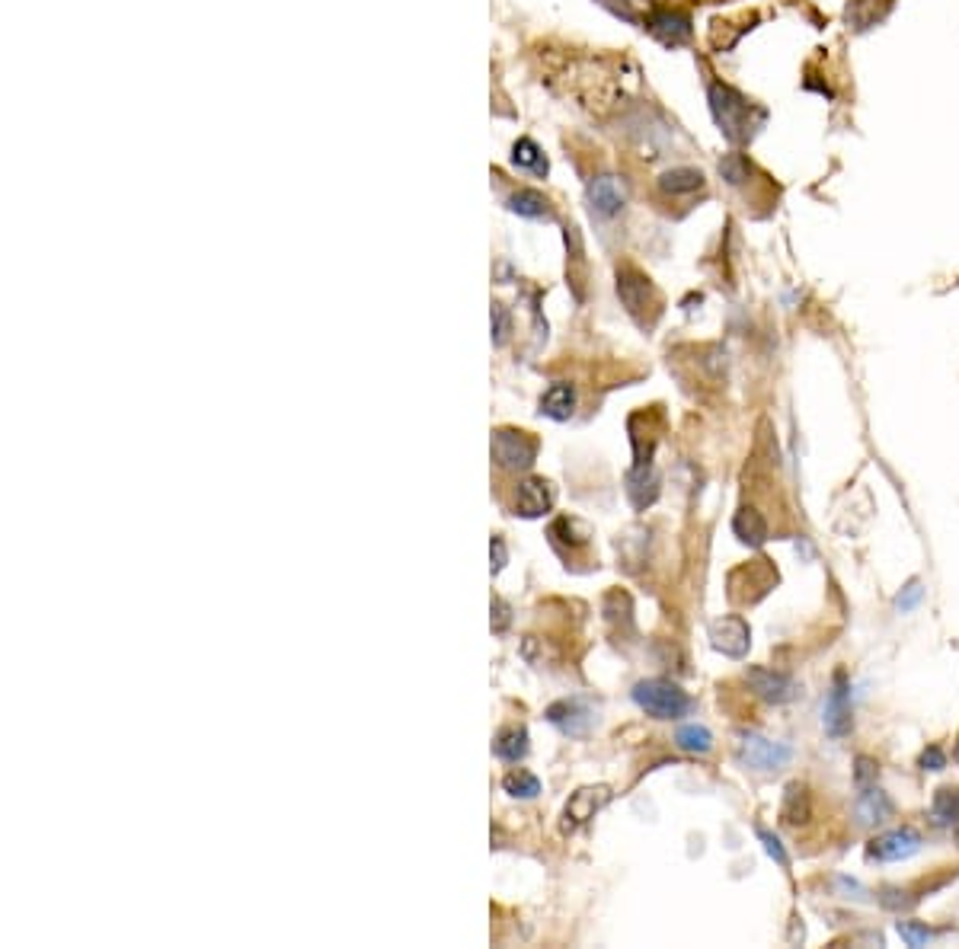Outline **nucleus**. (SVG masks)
Masks as SVG:
<instances>
[{
    "label": "nucleus",
    "instance_id": "obj_18",
    "mask_svg": "<svg viewBox=\"0 0 959 949\" xmlns=\"http://www.w3.org/2000/svg\"><path fill=\"white\" fill-rule=\"evenodd\" d=\"M572 409H576V391L566 381L554 384L551 391L541 396V413L547 419H554V422H566L572 416Z\"/></svg>",
    "mask_w": 959,
    "mask_h": 949
},
{
    "label": "nucleus",
    "instance_id": "obj_33",
    "mask_svg": "<svg viewBox=\"0 0 959 949\" xmlns=\"http://www.w3.org/2000/svg\"><path fill=\"white\" fill-rule=\"evenodd\" d=\"M921 595H924L921 582H918V579H914V582H908V585H905L903 595L896 598V608H899V611H911V608H914V605L921 602Z\"/></svg>",
    "mask_w": 959,
    "mask_h": 949
},
{
    "label": "nucleus",
    "instance_id": "obj_6",
    "mask_svg": "<svg viewBox=\"0 0 959 949\" xmlns=\"http://www.w3.org/2000/svg\"><path fill=\"white\" fill-rule=\"evenodd\" d=\"M611 802V789L608 786H582L569 796L564 809V835H572L576 828H582L585 822H592L605 806Z\"/></svg>",
    "mask_w": 959,
    "mask_h": 949
},
{
    "label": "nucleus",
    "instance_id": "obj_26",
    "mask_svg": "<svg viewBox=\"0 0 959 949\" xmlns=\"http://www.w3.org/2000/svg\"><path fill=\"white\" fill-rule=\"evenodd\" d=\"M508 796H515V799H534L538 793H541V781L534 777V774H528V771H512L506 781Z\"/></svg>",
    "mask_w": 959,
    "mask_h": 949
},
{
    "label": "nucleus",
    "instance_id": "obj_3",
    "mask_svg": "<svg viewBox=\"0 0 959 949\" xmlns=\"http://www.w3.org/2000/svg\"><path fill=\"white\" fill-rule=\"evenodd\" d=\"M633 700H636L640 710H646L656 720H678V717H684L691 710V697L678 684L663 681V678L640 681L633 687Z\"/></svg>",
    "mask_w": 959,
    "mask_h": 949
},
{
    "label": "nucleus",
    "instance_id": "obj_22",
    "mask_svg": "<svg viewBox=\"0 0 959 949\" xmlns=\"http://www.w3.org/2000/svg\"><path fill=\"white\" fill-rule=\"evenodd\" d=\"M676 742L681 751L687 755H707L714 748V735L707 726H697V723H687L676 732Z\"/></svg>",
    "mask_w": 959,
    "mask_h": 949
},
{
    "label": "nucleus",
    "instance_id": "obj_38",
    "mask_svg": "<svg viewBox=\"0 0 959 949\" xmlns=\"http://www.w3.org/2000/svg\"><path fill=\"white\" fill-rule=\"evenodd\" d=\"M957 761H959V751H957Z\"/></svg>",
    "mask_w": 959,
    "mask_h": 949
},
{
    "label": "nucleus",
    "instance_id": "obj_25",
    "mask_svg": "<svg viewBox=\"0 0 959 949\" xmlns=\"http://www.w3.org/2000/svg\"><path fill=\"white\" fill-rule=\"evenodd\" d=\"M512 164L521 169H534V173H547V161L541 154V148L528 138H521L512 151Z\"/></svg>",
    "mask_w": 959,
    "mask_h": 949
},
{
    "label": "nucleus",
    "instance_id": "obj_14",
    "mask_svg": "<svg viewBox=\"0 0 959 949\" xmlns=\"http://www.w3.org/2000/svg\"><path fill=\"white\" fill-rule=\"evenodd\" d=\"M551 505H554V493H551V483H547V480L531 477V480H525V483L518 486V499H515L518 515H525V518H541L544 511H551Z\"/></svg>",
    "mask_w": 959,
    "mask_h": 949
},
{
    "label": "nucleus",
    "instance_id": "obj_17",
    "mask_svg": "<svg viewBox=\"0 0 959 949\" xmlns=\"http://www.w3.org/2000/svg\"><path fill=\"white\" fill-rule=\"evenodd\" d=\"M857 815L863 825H880L893 815V802L889 796L880 789V786H870V789H860V799H857Z\"/></svg>",
    "mask_w": 959,
    "mask_h": 949
},
{
    "label": "nucleus",
    "instance_id": "obj_35",
    "mask_svg": "<svg viewBox=\"0 0 959 949\" xmlns=\"http://www.w3.org/2000/svg\"><path fill=\"white\" fill-rule=\"evenodd\" d=\"M608 10H615L623 20H636V10L643 7V0H602Z\"/></svg>",
    "mask_w": 959,
    "mask_h": 949
},
{
    "label": "nucleus",
    "instance_id": "obj_11",
    "mask_svg": "<svg viewBox=\"0 0 959 949\" xmlns=\"http://www.w3.org/2000/svg\"><path fill=\"white\" fill-rule=\"evenodd\" d=\"M589 205L602 218L621 215L623 205H627V189H623L621 179L618 176H595L589 182Z\"/></svg>",
    "mask_w": 959,
    "mask_h": 949
},
{
    "label": "nucleus",
    "instance_id": "obj_32",
    "mask_svg": "<svg viewBox=\"0 0 959 949\" xmlns=\"http://www.w3.org/2000/svg\"><path fill=\"white\" fill-rule=\"evenodd\" d=\"M490 320H493V342L496 345H503L512 333V317H508V311L503 304H493V311H490Z\"/></svg>",
    "mask_w": 959,
    "mask_h": 949
},
{
    "label": "nucleus",
    "instance_id": "obj_8",
    "mask_svg": "<svg viewBox=\"0 0 959 949\" xmlns=\"http://www.w3.org/2000/svg\"><path fill=\"white\" fill-rule=\"evenodd\" d=\"M918 850H921V835L914 828H893V832H883V835L870 840L867 857L880 860V863H899V860H908Z\"/></svg>",
    "mask_w": 959,
    "mask_h": 949
},
{
    "label": "nucleus",
    "instance_id": "obj_34",
    "mask_svg": "<svg viewBox=\"0 0 959 949\" xmlns=\"http://www.w3.org/2000/svg\"><path fill=\"white\" fill-rule=\"evenodd\" d=\"M921 768H924V771H944V768H947V755H944L937 745H931V748H924V755H921Z\"/></svg>",
    "mask_w": 959,
    "mask_h": 949
},
{
    "label": "nucleus",
    "instance_id": "obj_19",
    "mask_svg": "<svg viewBox=\"0 0 959 949\" xmlns=\"http://www.w3.org/2000/svg\"><path fill=\"white\" fill-rule=\"evenodd\" d=\"M659 189L666 195H691L697 189H704V173L694 167H676L659 176Z\"/></svg>",
    "mask_w": 959,
    "mask_h": 949
},
{
    "label": "nucleus",
    "instance_id": "obj_16",
    "mask_svg": "<svg viewBox=\"0 0 959 949\" xmlns=\"http://www.w3.org/2000/svg\"><path fill=\"white\" fill-rule=\"evenodd\" d=\"M733 534L745 544V547H765L768 541V521L761 518V511L755 508H739L733 518Z\"/></svg>",
    "mask_w": 959,
    "mask_h": 949
},
{
    "label": "nucleus",
    "instance_id": "obj_5",
    "mask_svg": "<svg viewBox=\"0 0 959 949\" xmlns=\"http://www.w3.org/2000/svg\"><path fill=\"white\" fill-rule=\"evenodd\" d=\"M534 457H538V439H531L528 432H515V429L493 432V460L503 470H528Z\"/></svg>",
    "mask_w": 959,
    "mask_h": 949
},
{
    "label": "nucleus",
    "instance_id": "obj_36",
    "mask_svg": "<svg viewBox=\"0 0 959 949\" xmlns=\"http://www.w3.org/2000/svg\"><path fill=\"white\" fill-rule=\"evenodd\" d=\"M490 559H493V562H490L493 575H496V572H503V566H506V559H508L503 537H493V541H490Z\"/></svg>",
    "mask_w": 959,
    "mask_h": 949
},
{
    "label": "nucleus",
    "instance_id": "obj_23",
    "mask_svg": "<svg viewBox=\"0 0 959 949\" xmlns=\"http://www.w3.org/2000/svg\"><path fill=\"white\" fill-rule=\"evenodd\" d=\"M934 819L941 825H959V789L957 786H944L934 793Z\"/></svg>",
    "mask_w": 959,
    "mask_h": 949
},
{
    "label": "nucleus",
    "instance_id": "obj_12",
    "mask_svg": "<svg viewBox=\"0 0 959 949\" xmlns=\"http://www.w3.org/2000/svg\"><path fill=\"white\" fill-rule=\"evenodd\" d=\"M646 29H649V36H656L669 49L684 46L691 39V20L678 10H653L646 16Z\"/></svg>",
    "mask_w": 959,
    "mask_h": 949
},
{
    "label": "nucleus",
    "instance_id": "obj_30",
    "mask_svg": "<svg viewBox=\"0 0 959 949\" xmlns=\"http://www.w3.org/2000/svg\"><path fill=\"white\" fill-rule=\"evenodd\" d=\"M876 777H880V764H876L873 758L860 755V758L854 761V783H857V789H870V786H876Z\"/></svg>",
    "mask_w": 959,
    "mask_h": 949
},
{
    "label": "nucleus",
    "instance_id": "obj_29",
    "mask_svg": "<svg viewBox=\"0 0 959 949\" xmlns=\"http://www.w3.org/2000/svg\"><path fill=\"white\" fill-rule=\"evenodd\" d=\"M899 937H903L908 947H928L934 934L921 921H899Z\"/></svg>",
    "mask_w": 959,
    "mask_h": 949
},
{
    "label": "nucleus",
    "instance_id": "obj_27",
    "mask_svg": "<svg viewBox=\"0 0 959 949\" xmlns=\"http://www.w3.org/2000/svg\"><path fill=\"white\" fill-rule=\"evenodd\" d=\"M551 534H566V537H557V544L566 541L569 547H582V544H589V528L582 524V521H576V518H560V521H554V528H551Z\"/></svg>",
    "mask_w": 959,
    "mask_h": 949
},
{
    "label": "nucleus",
    "instance_id": "obj_20",
    "mask_svg": "<svg viewBox=\"0 0 959 949\" xmlns=\"http://www.w3.org/2000/svg\"><path fill=\"white\" fill-rule=\"evenodd\" d=\"M809 815H812V806H809V793H806V786L791 783L787 793H784V806H781V819H784V825H803V822H809Z\"/></svg>",
    "mask_w": 959,
    "mask_h": 949
},
{
    "label": "nucleus",
    "instance_id": "obj_24",
    "mask_svg": "<svg viewBox=\"0 0 959 949\" xmlns=\"http://www.w3.org/2000/svg\"><path fill=\"white\" fill-rule=\"evenodd\" d=\"M496 755L503 761H521L528 755V732L525 729H506L500 738H496Z\"/></svg>",
    "mask_w": 959,
    "mask_h": 949
},
{
    "label": "nucleus",
    "instance_id": "obj_31",
    "mask_svg": "<svg viewBox=\"0 0 959 949\" xmlns=\"http://www.w3.org/2000/svg\"><path fill=\"white\" fill-rule=\"evenodd\" d=\"M758 838H761L765 850H768V857H771L778 866H784V870L791 866V853L784 850V844H781V838H778V835H771L768 828H758Z\"/></svg>",
    "mask_w": 959,
    "mask_h": 949
},
{
    "label": "nucleus",
    "instance_id": "obj_15",
    "mask_svg": "<svg viewBox=\"0 0 959 949\" xmlns=\"http://www.w3.org/2000/svg\"><path fill=\"white\" fill-rule=\"evenodd\" d=\"M627 496L633 508H646L656 503L659 496V477L653 470V464H633V470L627 473Z\"/></svg>",
    "mask_w": 959,
    "mask_h": 949
},
{
    "label": "nucleus",
    "instance_id": "obj_10",
    "mask_svg": "<svg viewBox=\"0 0 959 949\" xmlns=\"http://www.w3.org/2000/svg\"><path fill=\"white\" fill-rule=\"evenodd\" d=\"M745 681H748V687L755 691V697H761L765 704H774V707L791 704L793 697H796V691H799L796 681H793L787 671L748 669Z\"/></svg>",
    "mask_w": 959,
    "mask_h": 949
},
{
    "label": "nucleus",
    "instance_id": "obj_9",
    "mask_svg": "<svg viewBox=\"0 0 959 949\" xmlns=\"http://www.w3.org/2000/svg\"><path fill=\"white\" fill-rule=\"evenodd\" d=\"M822 723H825V732L832 738H845L850 726H854V720H850V684H847L845 671H835V681H832V691H829V700H825Z\"/></svg>",
    "mask_w": 959,
    "mask_h": 949
},
{
    "label": "nucleus",
    "instance_id": "obj_13",
    "mask_svg": "<svg viewBox=\"0 0 959 949\" xmlns=\"http://www.w3.org/2000/svg\"><path fill=\"white\" fill-rule=\"evenodd\" d=\"M547 720L560 729V732H566V735H585V732L592 729V723H595L592 710H589V707H582L579 700H564V704H554V707L547 710Z\"/></svg>",
    "mask_w": 959,
    "mask_h": 949
},
{
    "label": "nucleus",
    "instance_id": "obj_7",
    "mask_svg": "<svg viewBox=\"0 0 959 949\" xmlns=\"http://www.w3.org/2000/svg\"><path fill=\"white\" fill-rule=\"evenodd\" d=\"M710 646L730 659H745L748 656V646H752V630L748 623L739 615L717 617L710 623Z\"/></svg>",
    "mask_w": 959,
    "mask_h": 949
},
{
    "label": "nucleus",
    "instance_id": "obj_28",
    "mask_svg": "<svg viewBox=\"0 0 959 949\" xmlns=\"http://www.w3.org/2000/svg\"><path fill=\"white\" fill-rule=\"evenodd\" d=\"M720 176H723L730 186H742V182L752 176V164H748L742 154H727V157L720 161Z\"/></svg>",
    "mask_w": 959,
    "mask_h": 949
},
{
    "label": "nucleus",
    "instance_id": "obj_4",
    "mask_svg": "<svg viewBox=\"0 0 959 949\" xmlns=\"http://www.w3.org/2000/svg\"><path fill=\"white\" fill-rule=\"evenodd\" d=\"M735 758H739L742 768L768 774V771H781L793 758V751L791 745H784V742H771V738H765L758 732H745L739 738Z\"/></svg>",
    "mask_w": 959,
    "mask_h": 949
},
{
    "label": "nucleus",
    "instance_id": "obj_37",
    "mask_svg": "<svg viewBox=\"0 0 959 949\" xmlns=\"http://www.w3.org/2000/svg\"><path fill=\"white\" fill-rule=\"evenodd\" d=\"M506 627H508V605L496 598V602H493V630H496V633H503Z\"/></svg>",
    "mask_w": 959,
    "mask_h": 949
},
{
    "label": "nucleus",
    "instance_id": "obj_2",
    "mask_svg": "<svg viewBox=\"0 0 959 949\" xmlns=\"http://www.w3.org/2000/svg\"><path fill=\"white\" fill-rule=\"evenodd\" d=\"M618 298L640 327H653L663 311V298H659L656 284L630 266L618 269Z\"/></svg>",
    "mask_w": 959,
    "mask_h": 949
},
{
    "label": "nucleus",
    "instance_id": "obj_1",
    "mask_svg": "<svg viewBox=\"0 0 959 949\" xmlns=\"http://www.w3.org/2000/svg\"><path fill=\"white\" fill-rule=\"evenodd\" d=\"M710 100V112L720 125V131L733 141V144H745L758 135V128L765 125V110L755 106L752 100H745L739 90L727 87V84H710L707 90Z\"/></svg>",
    "mask_w": 959,
    "mask_h": 949
},
{
    "label": "nucleus",
    "instance_id": "obj_21",
    "mask_svg": "<svg viewBox=\"0 0 959 949\" xmlns=\"http://www.w3.org/2000/svg\"><path fill=\"white\" fill-rule=\"evenodd\" d=\"M508 212L521 215V218H547L551 208H547V199L534 189H518L512 199H508Z\"/></svg>",
    "mask_w": 959,
    "mask_h": 949
}]
</instances>
